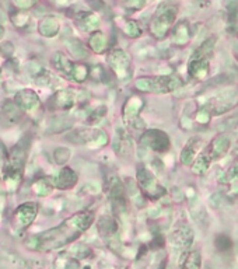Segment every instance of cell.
<instances>
[{
	"mask_svg": "<svg viewBox=\"0 0 238 269\" xmlns=\"http://www.w3.org/2000/svg\"><path fill=\"white\" fill-rule=\"evenodd\" d=\"M75 133L79 138L76 143H86L87 146L94 147V149L104 147L110 143V136L103 129H79Z\"/></svg>",
	"mask_w": 238,
	"mask_h": 269,
	"instance_id": "11",
	"label": "cell"
},
{
	"mask_svg": "<svg viewBox=\"0 0 238 269\" xmlns=\"http://www.w3.org/2000/svg\"><path fill=\"white\" fill-rule=\"evenodd\" d=\"M108 64L118 80H128L130 77V58L122 49H114L108 55Z\"/></svg>",
	"mask_w": 238,
	"mask_h": 269,
	"instance_id": "10",
	"label": "cell"
},
{
	"mask_svg": "<svg viewBox=\"0 0 238 269\" xmlns=\"http://www.w3.org/2000/svg\"><path fill=\"white\" fill-rule=\"evenodd\" d=\"M125 34L130 38H136V37L140 36V27L138 25L136 21H128L125 24Z\"/></svg>",
	"mask_w": 238,
	"mask_h": 269,
	"instance_id": "27",
	"label": "cell"
},
{
	"mask_svg": "<svg viewBox=\"0 0 238 269\" xmlns=\"http://www.w3.org/2000/svg\"><path fill=\"white\" fill-rule=\"evenodd\" d=\"M202 263V258H200V252L192 251L186 254V258L184 259L182 268L181 269H199Z\"/></svg>",
	"mask_w": 238,
	"mask_h": 269,
	"instance_id": "19",
	"label": "cell"
},
{
	"mask_svg": "<svg viewBox=\"0 0 238 269\" xmlns=\"http://www.w3.org/2000/svg\"><path fill=\"white\" fill-rule=\"evenodd\" d=\"M215 246L219 251H223V252L230 251L232 247V241L228 236H226V234H219V236L216 237Z\"/></svg>",
	"mask_w": 238,
	"mask_h": 269,
	"instance_id": "24",
	"label": "cell"
},
{
	"mask_svg": "<svg viewBox=\"0 0 238 269\" xmlns=\"http://www.w3.org/2000/svg\"><path fill=\"white\" fill-rule=\"evenodd\" d=\"M169 243L178 255L185 254L193 243V230L188 223H180L169 234Z\"/></svg>",
	"mask_w": 238,
	"mask_h": 269,
	"instance_id": "8",
	"label": "cell"
},
{
	"mask_svg": "<svg viewBox=\"0 0 238 269\" xmlns=\"http://www.w3.org/2000/svg\"><path fill=\"white\" fill-rule=\"evenodd\" d=\"M237 125H238V114L237 115H232V117L227 118L226 121H223L220 126H219V129H220V130H228V129L235 128Z\"/></svg>",
	"mask_w": 238,
	"mask_h": 269,
	"instance_id": "28",
	"label": "cell"
},
{
	"mask_svg": "<svg viewBox=\"0 0 238 269\" xmlns=\"http://www.w3.org/2000/svg\"><path fill=\"white\" fill-rule=\"evenodd\" d=\"M90 47L95 53H103L107 49V40L103 32H94L90 38Z\"/></svg>",
	"mask_w": 238,
	"mask_h": 269,
	"instance_id": "18",
	"label": "cell"
},
{
	"mask_svg": "<svg viewBox=\"0 0 238 269\" xmlns=\"http://www.w3.org/2000/svg\"><path fill=\"white\" fill-rule=\"evenodd\" d=\"M221 202H223V195L221 193H215V195L210 196V205L213 208H219L221 205Z\"/></svg>",
	"mask_w": 238,
	"mask_h": 269,
	"instance_id": "30",
	"label": "cell"
},
{
	"mask_svg": "<svg viewBox=\"0 0 238 269\" xmlns=\"http://www.w3.org/2000/svg\"><path fill=\"white\" fill-rule=\"evenodd\" d=\"M123 5L129 7V9L139 10V9L145 6V0H123Z\"/></svg>",
	"mask_w": 238,
	"mask_h": 269,
	"instance_id": "29",
	"label": "cell"
},
{
	"mask_svg": "<svg viewBox=\"0 0 238 269\" xmlns=\"http://www.w3.org/2000/svg\"><path fill=\"white\" fill-rule=\"evenodd\" d=\"M114 152L119 157H130L133 153V143L132 139L125 130L122 125H118L115 128V136H114Z\"/></svg>",
	"mask_w": 238,
	"mask_h": 269,
	"instance_id": "13",
	"label": "cell"
},
{
	"mask_svg": "<svg viewBox=\"0 0 238 269\" xmlns=\"http://www.w3.org/2000/svg\"><path fill=\"white\" fill-rule=\"evenodd\" d=\"M105 191L108 193L111 204H112V211H115L116 215H122L126 212V187L125 182L119 180V177L115 174H111L107 177L105 181Z\"/></svg>",
	"mask_w": 238,
	"mask_h": 269,
	"instance_id": "4",
	"label": "cell"
},
{
	"mask_svg": "<svg viewBox=\"0 0 238 269\" xmlns=\"http://www.w3.org/2000/svg\"><path fill=\"white\" fill-rule=\"evenodd\" d=\"M98 231L105 239H114L118 231V223L112 216H103L98 220Z\"/></svg>",
	"mask_w": 238,
	"mask_h": 269,
	"instance_id": "16",
	"label": "cell"
},
{
	"mask_svg": "<svg viewBox=\"0 0 238 269\" xmlns=\"http://www.w3.org/2000/svg\"><path fill=\"white\" fill-rule=\"evenodd\" d=\"M175 14H177V9L169 3H163L161 6L157 9V13L151 20L150 31L153 36L161 40L167 36L171 24L175 20Z\"/></svg>",
	"mask_w": 238,
	"mask_h": 269,
	"instance_id": "5",
	"label": "cell"
},
{
	"mask_svg": "<svg viewBox=\"0 0 238 269\" xmlns=\"http://www.w3.org/2000/svg\"><path fill=\"white\" fill-rule=\"evenodd\" d=\"M202 147V139L200 138H192L186 142V145L184 149L181 150L180 160L184 165H192V163L195 161V158L197 157V152Z\"/></svg>",
	"mask_w": 238,
	"mask_h": 269,
	"instance_id": "15",
	"label": "cell"
},
{
	"mask_svg": "<svg viewBox=\"0 0 238 269\" xmlns=\"http://www.w3.org/2000/svg\"><path fill=\"white\" fill-rule=\"evenodd\" d=\"M77 182V174L70 169H63L59 173L58 177V187L59 188H72Z\"/></svg>",
	"mask_w": 238,
	"mask_h": 269,
	"instance_id": "17",
	"label": "cell"
},
{
	"mask_svg": "<svg viewBox=\"0 0 238 269\" xmlns=\"http://www.w3.org/2000/svg\"><path fill=\"white\" fill-rule=\"evenodd\" d=\"M142 149H149L156 153L168 152L171 147L169 136L160 129H149L140 138Z\"/></svg>",
	"mask_w": 238,
	"mask_h": 269,
	"instance_id": "7",
	"label": "cell"
},
{
	"mask_svg": "<svg viewBox=\"0 0 238 269\" xmlns=\"http://www.w3.org/2000/svg\"><path fill=\"white\" fill-rule=\"evenodd\" d=\"M94 222L93 212H80L64 220L60 226L48 230L38 239V247L41 250H55L69 244L84 233Z\"/></svg>",
	"mask_w": 238,
	"mask_h": 269,
	"instance_id": "1",
	"label": "cell"
},
{
	"mask_svg": "<svg viewBox=\"0 0 238 269\" xmlns=\"http://www.w3.org/2000/svg\"><path fill=\"white\" fill-rule=\"evenodd\" d=\"M98 24V17L95 14H93V13H87V14H83V18L80 20L79 25H82V28L86 29V31H91V29L97 28Z\"/></svg>",
	"mask_w": 238,
	"mask_h": 269,
	"instance_id": "22",
	"label": "cell"
},
{
	"mask_svg": "<svg viewBox=\"0 0 238 269\" xmlns=\"http://www.w3.org/2000/svg\"><path fill=\"white\" fill-rule=\"evenodd\" d=\"M237 180H238V160L232 164L228 170L224 171V173L219 177V182H220V184H230V182H235Z\"/></svg>",
	"mask_w": 238,
	"mask_h": 269,
	"instance_id": "21",
	"label": "cell"
},
{
	"mask_svg": "<svg viewBox=\"0 0 238 269\" xmlns=\"http://www.w3.org/2000/svg\"><path fill=\"white\" fill-rule=\"evenodd\" d=\"M134 87L143 93L168 94L182 87V80L175 76L140 77L134 82Z\"/></svg>",
	"mask_w": 238,
	"mask_h": 269,
	"instance_id": "3",
	"label": "cell"
},
{
	"mask_svg": "<svg viewBox=\"0 0 238 269\" xmlns=\"http://www.w3.org/2000/svg\"><path fill=\"white\" fill-rule=\"evenodd\" d=\"M40 29H41V32L44 36L52 37L58 32L59 24L55 18H47V20H44V23L41 24Z\"/></svg>",
	"mask_w": 238,
	"mask_h": 269,
	"instance_id": "23",
	"label": "cell"
},
{
	"mask_svg": "<svg viewBox=\"0 0 238 269\" xmlns=\"http://www.w3.org/2000/svg\"><path fill=\"white\" fill-rule=\"evenodd\" d=\"M212 119V112L209 111V108L203 106L199 111L196 112V122L200 125H208Z\"/></svg>",
	"mask_w": 238,
	"mask_h": 269,
	"instance_id": "26",
	"label": "cell"
},
{
	"mask_svg": "<svg viewBox=\"0 0 238 269\" xmlns=\"http://www.w3.org/2000/svg\"><path fill=\"white\" fill-rule=\"evenodd\" d=\"M143 107H145V101L138 95H132L122 107V119L125 123L130 125L138 118H140V112L143 110Z\"/></svg>",
	"mask_w": 238,
	"mask_h": 269,
	"instance_id": "14",
	"label": "cell"
},
{
	"mask_svg": "<svg viewBox=\"0 0 238 269\" xmlns=\"http://www.w3.org/2000/svg\"><path fill=\"white\" fill-rule=\"evenodd\" d=\"M216 38H209L197 48L188 62V75L195 80H205L209 76V60L213 55Z\"/></svg>",
	"mask_w": 238,
	"mask_h": 269,
	"instance_id": "2",
	"label": "cell"
},
{
	"mask_svg": "<svg viewBox=\"0 0 238 269\" xmlns=\"http://www.w3.org/2000/svg\"><path fill=\"white\" fill-rule=\"evenodd\" d=\"M136 182H138L142 193L145 195L146 198L151 199V200L160 199L165 195V189L158 184L156 176L146 167H140L138 170Z\"/></svg>",
	"mask_w": 238,
	"mask_h": 269,
	"instance_id": "6",
	"label": "cell"
},
{
	"mask_svg": "<svg viewBox=\"0 0 238 269\" xmlns=\"http://www.w3.org/2000/svg\"><path fill=\"white\" fill-rule=\"evenodd\" d=\"M228 195H230V196H232V198H235V196H238V181L232 182L231 189L228 191Z\"/></svg>",
	"mask_w": 238,
	"mask_h": 269,
	"instance_id": "31",
	"label": "cell"
},
{
	"mask_svg": "<svg viewBox=\"0 0 238 269\" xmlns=\"http://www.w3.org/2000/svg\"><path fill=\"white\" fill-rule=\"evenodd\" d=\"M107 107L105 106H99L98 108H95L91 114H90V118H88V122L91 123V125H95V123H98L103 118L107 115Z\"/></svg>",
	"mask_w": 238,
	"mask_h": 269,
	"instance_id": "25",
	"label": "cell"
},
{
	"mask_svg": "<svg viewBox=\"0 0 238 269\" xmlns=\"http://www.w3.org/2000/svg\"><path fill=\"white\" fill-rule=\"evenodd\" d=\"M230 145H231V142H230V138H228V136H226V134H219V136H216L215 139L210 142L209 146L200 153V156L206 158V161H209V163L212 164L213 161H216V160L223 157V156L228 152Z\"/></svg>",
	"mask_w": 238,
	"mask_h": 269,
	"instance_id": "12",
	"label": "cell"
},
{
	"mask_svg": "<svg viewBox=\"0 0 238 269\" xmlns=\"http://www.w3.org/2000/svg\"><path fill=\"white\" fill-rule=\"evenodd\" d=\"M173 40H174L177 45H185L186 42L189 41V29H188V25L185 23L180 24L175 28L174 38Z\"/></svg>",
	"mask_w": 238,
	"mask_h": 269,
	"instance_id": "20",
	"label": "cell"
},
{
	"mask_svg": "<svg viewBox=\"0 0 238 269\" xmlns=\"http://www.w3.org/2000/svg\"><path fill=\"white\" fill-rule=\"evenodd\" d=\"M238 104V91L237 90H226L223 93L217 94L215 98H212L206 104L212 112V115H221L224 112L231 111Z\"/></svg>",
	"mask_w": 238,
	"mask_h": 269,
	"instance_id": "9",
	"label": "cell"
}]
</instances>
